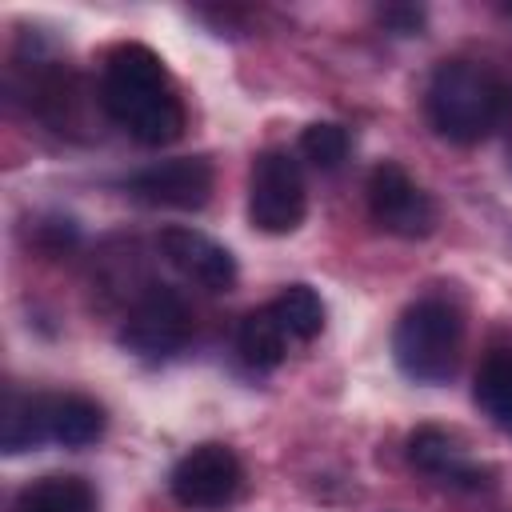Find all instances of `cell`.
I'll return each mask as SVG.
<instances>
[{
    "mask_svg": "<svg viewBox=\"0 0 512 512\" xmlns=\"http://www.w3.org/2000/svg\"><path fill=\"white\" fill-rule=\"evenodd\" d=\"M104 112L140 144L160 148L184 132V108L168 84L160 56L144 44H120L104 60L100 80Z\"/></svg>",
    "mask_w": 512,
    "mask_h": 512,
    "instance_id": "obj_1",
    "label": "cell"
},
{
    "mask_svg": "<svg viewBox=\"0 0 512 512\" xmlns=\"http://www.w3.org/2000/svg\"><path fill=\"white\" fill-rule=\"evenodd\" d=\"M508 108V92L492 68L476 60H444L428 84V120L452 144L484 140Z\"/></svg>",
    "mask_w": 512,
    "mask_h": 512,
    "instance_id": "obj_2",
    "label": "cell"
},
{
    "mask_svg": "<svg viewBox=\"0 0 512 512\" xmlns=\"http://www.w3.org/2000/svg\"><path fill=\"white\" fill-rule=\"evenodd\" d=\"M464 352V320L448 300H416L392 332V356L416 384H444L456 376Z\"/></svg>",
    "mask_w": 512,
    "mask_h": 512,
    "instance_id": "obj_3",
    "label": "cell"
},
{
    "mask_svg": "<svg viewBox=\"0 0 512 512\" xmlns=\"http://www.w3.org/2000/svg\"><path fill=\"white\" fill-rule=\"evenodd\" d=\"M308 212V192H304V172L292 160V152L272 148L256 156L252 180H248V216L252 228L268 236H288L300 228Z\"/></svg>",
    "mask_w": 512,
    "mask_h": 512,
    "instance_id": "obj_4",
    "label": "cell"
},
{
    "mask_svg": "<svg viewBox=\"0 0 512 512\" xmlns=\"http://www.w3.org/2000/svg\"><path fill=\"white\" fill-rule=\"evenodd\" d=\"M192 336V312L176 288H148L120 328V344L136 356H172Z\"/></svg>",
    "mask_w": 512,
    "mask_h": 512,
    "instance_id": "obj_5",
    "label": "cell"
},
{
    "mask_svg": "<svg viewBox=\"0 0 512 512\" xmlns=\"http://www.w3.org/2000/svg\"><path fill=\"white\" fill-rule=\"evenodd\" d=\"M240 480H244V472H240V460L232 448L200 444L188 456H180V464L168 476V488H172L176 504H184L192 512H216L240 492Z\"/></svg>",
    "mask_w": 512,
    "mask_h": 512,
    "instance_id": "obj_6",
    "label": "cell"
},
{
    "mask_svg": "<svg viewBox=\"0 0 512 512\" xmlns=\"http://www.w3.org/2000/svg\"><path fill=\"white\" fill-rule=\"evenodd\" d=\"M368 208L372 220L404 240H420L436 224V208L428 192L400 168V164H376L368 176Z\"/></svg>",
    "mask_w": 512,
    "mask_h": 512,
    "instance_id": "obj_7",
    "label": "cell"
},
{
    "mask_svg": "<svg viewBox=\"0 0 512 512\" xmlns=\"http://www.w3.org/2000/svg\"><path fill=\"white\" fill-rule=\"evenodd\" d=\"M128 192H132L140 204H152V208H180V212H192V208H204L208 196H212V164H208L204 156L160 160V164L140 168V172L128 180Z\"/></svg>",
    "mask_w": 512,
    "mask_h": 512,
    "instance_id": "obj_8",
    "label": "cell"
},
{
    "mask_svg": "<svg viewBox=\"0 0 512 512\" xmlns=\"http://www.w3.org/2000/svg\"><path fill=\"white\" fill-rule=\"evenodd\" d=\"M160 252L164 260L192 284L208 288V292H228L236 284V260L224 244H216L212 236L196 232V228H184V224H172L160 232Z\"/></svg>",
    "mask_w": 512,
    "mask_h": 512,
    "instance_id": "obj_9",
    "label": "cell"
},
{
    "mask_svg": "<svg viewBox=\"0 0 512 512\" xmlns=\"http://www.w3.org/2000/svg\"><path fill=\"white\" fill-rule=\"evenodd\" d=\"M408 460L416 472L436 476L444 484H460V488H484V468L468 464L464 448L456 436H448L444 428H416L408 436Z\"/></svg>",
    "mask_w": 512,
    "mask_h": 512,
    "instance_id": "obj_10",
    "label": "cell"
},
{
    "mask_svg": "<svg viewBox=\"0 0 512 512\" xmlns=\"http://www.w3.org/2000/svg\"><path fill=\"white\" fill-rule=\"evenodd\" d=\"M288 340H292V336L284 332L280 316L272 312V304H264V308H256V312H248V316L240 320L236 352H240V360H244L248 368L268 372V368H276V364L288 356Z\"/></svg>",
    "mask_w": 512,
    "mask_h": 512,
    "instance_id": "obj_11",
    "label": "cell"
},
{
    "mask_svg": "<svg viewBox=\"0 0 512 512\" xmlns=\"http://www.w3.org/2000/svg\"><path fill=\"white\" fill-rule=\"evenodd\" d=\"M12 512H96V492L80 476H40L16 492Z\"/></svg>",
    "mask_w": 512,
    "mask_h": 512,
    "instance_id": "obj_12",
    "label": "cell"
},
{
    "mask_svg": "<svg viewBox=\"0 0 512 512\" xmlns=\"http://www.w3.org/2000/svg\"><path fill=\"white\" fill-rule=\"evenodd\" d=\"M48 436L64 448H84L104 436V408L88 396H48Z\"/></svg>",
    "mask_w": 512,
    "mask_h": 512,
    "instance_id": "obj_13",
    "label": "cell"
},
{
    "mask_svg": "<svg viewBox=\"0 0 512 512\" xmlns=\"http://www.w3.org/2000/svg\"><path fill=\"white\" fill-rule=\"evenodd\" d=\"M44 440H52L48 436V396H16V392H8L4 420H0L4 452H28V448H36Z\"/></svg>",
    "mask_w": 512,
    "mask_h": 512,
    "instance_id": "obj_14",
    "label": "cell"
},
{
    "mask_svg": "<svg viewBox=\"0 0 512 512\" xmlns=\"http://www.w3.org/2000/svg\"><path fill=\"white\" fill-rule=\"evenodd\" d=\"M472 396H476L480 412H484L496 428L512 432V352H508V348L492 352V356L480 364L476 384H472Z\"/></svg>",
    "mask_w": 512,
    "mask_h": 512,
    "instance_id": "obj_15",
    "label": "cell"
},
{
    "mask_svg": "<svg viewBox=\"0 0 512 512\" xmlns=\"http://www.w3.org/2000/svg\"><path fill=\"white\" fill-rule=\"evenodd\" d=\"M272 312L280 316V324H284V332L292 340H312L324 328V304H320V296L308 284H288L272 300Z\"/></svg>",
    "mask_w": 512,
    "mask_h": 512,
    "instance_id": "obj_16",
    "label": "cell"
},
{
    "mask_svg": "<svg viewBox=\"0 0 512 512\" xmlns=\"http://www.w3.org/2000/svg\"><path fill=\"white\" fill-rule=\"evenodd\" d=\"M300 156L328 172L348 156V132L340 124H308L300 132Z\"/></svg>",
    "mask_w": 512,
    "mask_h": 512,
    "instance_id": "obj_17",
    "label": "cell"
},
{
    "mask_svg": "<svg viewBox=\"0 0 512 512\" xmlns=\"http://www.w3.org/2000/svg\"><path fill=\"white\" fill-rule=\"evenodd\" d=\"M384 20L396 24L400 32H416V28H420V12H416V8H388Z\"/></svg>",
    "mask_w": 512,
    "mask_h": 512,
    "instance_id": "obj_18",
    "label": "cell"
},
{
    "mask_svg": "<svg viewBox=\"0 0 512 512\" xmlns=\"http://www.w3.org/2000/svg\"><path fill=\"white\" fill-rule=\"evenodd\" d=\"M508 148H512V116H508Z\"/></svg>",
    "mask_w": 512,
    "mask_h": 512,
    "instance_id": "obj_19",
    "label": "cell"
},
{
    "mask_svg": "<svg viewBox=\"0 0 512 512\" xmlns=\"http://www.w3.org/2000/svg\"><path fill=\"white\" fill-rule=\"evenodd\" d=\"M508 16H512V4H508Z\"/></svg>",
    "mask_w": 512,
    "mask_h": 512,
    "instance_id": "obj_20",
    "label": "cell"
}]
</instances>
